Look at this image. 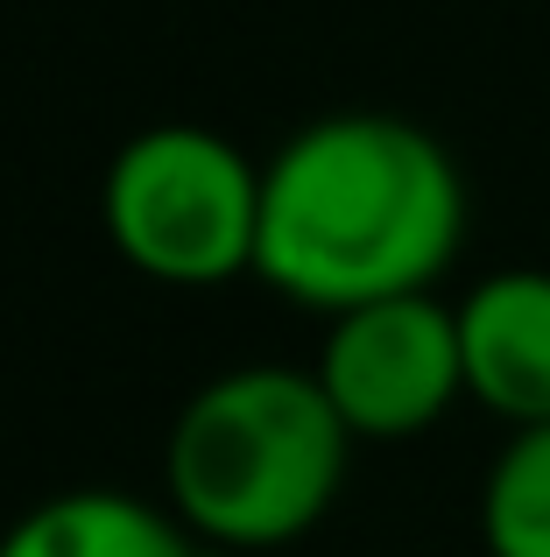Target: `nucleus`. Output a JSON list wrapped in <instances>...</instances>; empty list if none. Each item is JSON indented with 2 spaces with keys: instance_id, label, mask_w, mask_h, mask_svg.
I'll use <instances>...</instances> for the list:
<instances>
[{
  "instance_id": "1",
  "label": "nucleus",
  "mask_w": 550,
  "mask_h": 557,
  "mask_svg": "<svg viewBox=\"0 0 550 557\" xmlns=\"http://www.w3.org/2000/svg\"><path fill=\"white\" fill-rule=\"evenodd\" d=\"M466 170L430 127L382 107L303 121L262 156L254 283L317 318L424 297L466 247Z\"/></svg>"
},
{
  "instance_id": "2",
  "label": "nucleus",
  "mask_w": 550,
  "mask_h": 557,
  "mask_svg": "<svg viewBox=\"0 0 550 557\" xmlns=\"http://www.w3.org/2000/svg\"><path fill=\"white\" fill-rule=\"evenodd\" d=\"M353 431L311 368L248 360L198 381L163 431V502L226 557L289 550L339 508Z\"/></svg>"
},
{
  "instance_id": "3",
  "label": "nucleus",
  "mask_w": 550,
  "mask_h": 557,
  "mask_svg": "<svg viewBox=\"0 0 550 557\" xmlns=\"http://www.w3.org/2000/svg\"><path fill=\"white\" fill-rule=\"evenodd\" d=\"M99 233L141 283L226 289L254 275L262 163L205 121H155L107 156Z\"/></svg>"
},
{
  "instance_id": "4",
  "label": "nucleus",
  "mask_w": 550,
  "mask_h": 557,
  "mask_svg": "<svg viewBox=\"0 0 550 557\" xmlns=\"http://www.w3.org/2000/svg\"><path fill=\"white\" fill-rule=\"evenodd\" d=\"M311 374L325 388V403L339 409V423L353 431V445L424 437L466 403L459 318L438 289L339 311V318H325Z\"/></svg>"
},
{
  "instance_id": "5",
  "label": "nucleus",
  "mask_w": 550,
  "mask_h": 557,
  "mask_svg": "<svg viewBox=\"0 0 550 557\" xmlns=\"http://www.w3.org/2000/svg\"><path fill=\"white\" fill-rule=\"evenodd\" d=\"M466 403L509 431L550 423V269H495L452 297Z\"/></svg>"
},
{
  "instance_id": "6",
  "label": "nucleus",
  "mask_w": 550,
  "mask_h": 557,
  "mask_svg": "<svg viewBox=\"0 0 550 557\" xmlns=\"http://www.w3.org/2000/svg\"><path fill=\"white\" fill-rule=\"evenodd\" d=\"M0 557H226L170 516L163 494L64 487L0 530Z\"/></svg>"
},
{
  "instance_id": "7",
  "label": "nucleus",
  "mask_w": 550,
  "mask_h": 557,
  "mask_svg": "<svg viewBox=\"0 0 550 557\" xmlns=\"http://www.w3.org/2000/svg\"><path fill=\"white\" fill-rule=\"evenodd\" d=\"M480 550L550 557V423L509 431L480 473Z\"/></svg>"
}]
</instances>
